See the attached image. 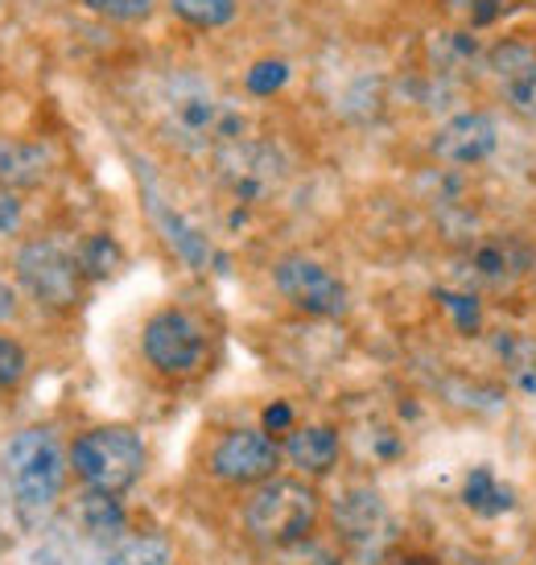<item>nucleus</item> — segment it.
<instances>
[{
  "mask_svg": "<svg viewBox=\"0 0 536 565\" xmlns=\"http://www.w3.org/2000/svg\"><path fill=\"white\" fill-rule=\"evenodd\" d=\"M438 298H442L446 315L454 318L462 334H474V330H479V322H483V306H479V298H471V294H446V289L438 294Z\"/></svg>",
  "mask_w": 536,
  "mask_h": 565,
  "instance_id": "24",
  "label": "nucleus"
},
{
  "mask_svg": "<svg viewBox=\"0 0 536 565\" xmlns=\"http://www.w3.org/2000/svg\"><path fill=\"white\" fill-rule=\"evenodd\" d=\"M285 458L301 475H326L339 462V434L331 425H301L285 438Z\"/></svg>",
  "mask_w": 536,
  "mask_h": 565,
  "instance_id": "15",
  "label": "nucleus"
},
{
  "mask_svg": "<svg viewBox=\"0 0 536 565\" xmlns=\"http://www.w3.org/2000/svg\"><path fill=\"white\" fill-rule=\"evenodd\" d=\"M334 524H339V536L351 541L355 550H372L388 536V508H384L376 491L351 487L334 503Z\"/></svg>",
  "mask_w": 536,
  "mask_h": 565,
  "instance_id": "12",
  "label": "nucleus"
},
{
  "mask_svg": "<svg viewBox=\"0 0 536 565\" xmlns=\"http://www.w3.org/2000/svg\"><path fill=\"white\" fill-rule=\"evenodd\" d=\"M30 372V355L25 347L13 343V339H0V388H17Z\"/></svg>",
  "mask_w": 536,
  "mask_h": 565,
  "instance_id": "25",
  "label": "nucleus"
},
{
  "mask_svg": "<svg viewBox=\"0 0 536 565\" xmlns=\"http://www.w3.org/2000/svg\"><path fill=\"white\" fill-rule=\"evenodd\" d=\"M533 252L524 248L521 239H487L474 248V277L483 285H516L521 277H528L533 268Z\"/></svg>",
  "mask_w": 536,
  "mask_h": 565,
  "instance_id": "14",
  "label": "nucleus"
},
{
  "mask_svg": "<svg viewBox=\"0 0 536 565\" xmlns=\"http://www.w3.org/2000/svg\"><path fill=\"white\" fill-rule=\"evenodd\" d=\"M50 149L33 141H0V186L30 190L50 178Z\"/></svg>",
  "mask_w": 536,
  "mask_h": 565,
  "instance_id": "16",
  "label": "nucleus"
},
{
  "mask_svg": "<svg viewBox=\"0 0 536 565\" xmlns=\"http://www.w3.org/2000/svg\"><path fill=\"white\" fill-rule=\"evenodd\" d=\"M120 265H125V252L111 236H87L79 244V268L87 281H108Z\"/></svg>",
  "mask_w": 536,
  "mask_h": 565,
  "instance_id": "20",
  "label": "nucleus"
},
{
  "mask_svg": "<svg viewBox=\"0 0 536 565\" xmlns=\"http://www.w3.org/2000/svg\"><path fill=\"white\" fill-rule=\"evenodd\" d=\"M66 479V455L54 429H21L4 441V455H0V487H4V500L13 508V516L21 524L37 529L42 520L54 512V503L63 495Z\"/></svg>",
  "mask_w": 536,
  "mask_h": 565,
  "instance_id": "2",
  "label": "nucleus"
},
{
  "mask_svg": "<svg viewBox=\"0 0 536 565\" xmlns=\"http://www.w3.org/2000/svg\"><path fill=\"white\" fill-rule=\"evenodd\" d=\"M170 13L190 30H223L236 17V0H170Z\"/></svg>",
  "mask_w": 536,
  "mask_h": 565,
  "instance_id": "19",
  "label": "nucleus"
},
{
  "mask_svg": "<svg viewBox=\"0 0 536 565\" xmlns=\"http://www.w3.org/2000/svg\"><path fill=\"white\" fill-rule=\"evenodd\" d=\"M500 145V125L487 111H458L433 132V158L446 166H479Z\"/></svg>",
  "mask_w": 536,
  "mask_h": 565,
  "instance_id": "10",
  "label": "nucleus"
},
{
  "mask_svg": "<svg viewBox=\"0 0 536 565\" xmlns=\"http://www.w3.org/2000/svg\"><path fill=\"white\" fill-rule=\"evenodd\" d=\"M293 425V408L289 405H268L265 408V429H289Z\"/></svg>",
  "mask_w": 536,
  "mask_h": 565,
  "instance_id": "27",
  "label": "nucleus"
},
{
  "mask_svg": "<svg viewBox=\"0 0 536 565\" xmlns=\"http://www.w3.org/2000/svg\"><path fill=\"white\" fill-rule=\"evenodd\" d=\"M13 315H17V294H13V285L0 281V322H9Z\"/></svg>",
  "mask_w": 536,
  "mask_h": 565,
  "instance_id": "28",
  "label": "nucleus"
},
{
  "mask_svg": "<svg viewBox=\"0 0 536 565\" xmlns=\"http://www.w3.org/2000/svg\"><path fill=\"white\" fill-rule=\"evenodd\" d=\"M17 223H21V199L9 186H0V236L13 232Z\"/></svg>",
  "mask_w": 536,
  "mask_h": 565,
  "instance_id": "26",
  "label": "nucleus"
},
{
  "mask_svg": "<svg viewBox=\"0 0 536 565\" xmlns=\"http://www.w3.org/2000/svg\"><path fill=\"white\" fill-rule=\"evenodd\" d=\"M141 351L161 376H194L206 363V330L186 310H161L144 327Z\"/></svg>",
  "mask_w": 536,
  "mask_h": 565,
  "instance_id": "6",
  "label": "nucleus"
},
{
  "mask_svg": "<svg viewBox=\"0 0 536 565\" xmlns=\"http://www.w3.org/2000/svg\"><path fill=\"white\" fill-rule=\"evenodd\" d=\"M95 565H170V545L161 536H125L111 550H99Z\"/></svg>",
  "mask_w": 536,
  "mask_h": 565,
  "instance_id": "18",
  "label": "nucleus"
},
{
  "mask_svg": "<svg viewBox=\"0 0 536 565\" xmlns=\"http://www.w3.org/2000/svg\"><path fill=\"white\" fill-rule=\"evenodd\" d=\"M491 71L500 79L507 108L536 120V46L533 42H500L491 50Z\"/></svg>",
  "mask_w": 536,
  "mask_h": 565,
  "instance_id": "11",
  "label": "nucleus"
},
{
  "mask_svg": "<svg viewBox=\"0 0 536 565\" xmlns=\"http://www.w3.org/2000/svg\"><path fill=\"white\" fill-rule=\"evenodd\" d=\"M71 520H75L83 541L95 545V550H111L116 541H125V529H128L120 500L111 491H95V487L87 495H79V503L71 508Z\"/></svg>",
  "mask_w": 536,
  "mask_h": 565,
  "instance_id": "13",
  "label": "nucleus"
},
{
  "mask_svg": "<svg viewBox=\"0 0 536 565\" xmlns=\"http://www.w3.org/2000/svg\"><path fill=\"white\" fill-rule=\"evenodd\" d=\"M248 92L253 95H277L289 83V63H281V58H265V63H256L253 71H248Z\"/></svg>",
  "mask_w": 536,
  "mask_h": 565,
  "instance_id": "23",
  "label": "nucleus"
},
{
  "mask_svg": "<svg viewBox=\"0 0 536 565\" xmlns=\"http://www.w3.org/2000/svg\"><path fill=\"white\" fill-rule=\"evenodd\" d=\"M17 277L50 310H71L83 294L79 256H71L54 239H33L17 252Z\"/></svg>",
  "mask_w": 536,
  "mask_h": 565,
  "instance_id": "5",
  "label": "nucleus"
},
{
  "mask_svg": "<svg viewBox=\"0 0 536 565\" xmlns=\"http://www.w3.org/2000/svg\"><path fill=\"white\" fill-rule=\"evenodd\" d=\"M500 355H504V363H507L512 384H516L521 393L533 396L536 393V343H528V339H504V343H500Z\"/></svg>",
  "mask_w": 536,
  "mask_h": 565,
  "instance_id": "21",
  "label": "nucleus"
},
{
  "mask_svg": "<svg viewBox=\"0 0 536 565\" xmlns=\"http://www.w3.org/2000/svg\"><path fill=\"white\" fill-rule=\"evenodd\" d=\"M400 565H421V562H417V557H409V562H400Z\"/></svg>",
  "mask_w": 536,
  "mask_h": 565,
  "instance_id": "29",
  "label": "nucleus"
},
{
  "mask_svg": "<svg viewBox=\"0 0 536 565\" xmlns=\"http://www.w3.org/2000/svg\"><path fill=\"white\" fill-rule=\"evenodd\" d=\"M71 471L95 491L120 495L141 479L144 471V441L128 425H99L87 429L71 446Z\"/></svg>",
  "mask_w": 536,
  "mask_h": 565,
  "instance_id": "3",
  "label": "nucleus"
},
{
  "mask_svg": "<svg viewBox=\"0 0 536 565\" xmlns=\"http://www.w3.org/2000/svg\"><path fill=\"white\" fill-rule=\"evenodd\" d=\"M215 166H219L223 186L236 194L239 203H265L272 190L285 182V158L265 141H236L215 153Z\"/></svg>",
  "mask_w": 536,
  "mask_h": 565,
  "instance_id": "8",
  "label": "nucleus"
},
{
  "mask_svg": "<svg viewBox=\"0 0 536 565\" xmlns=\"http://www.w3.org/2000/svg\"><path fill=\"white\" fill-rule=\"evenodd\" d=\"M277 462H281V450L260 429H232L211 450V471L227 483H260L277 471Z\"/></svg>",
  "mask_w": 536,
  "mask_h": 565,
  "instance_id": "9",
  "label": "nucleus"
},
{
  "mask_svg": "<svg viewBox=\"0 0 536 565\" xmlns=\"http://www.w3.org/2000/svg\"><path fill=\"white\" fill-rule=\"evenodd\" d=\"M244 524L265 545H301L318 524V495L298 479H268L244 508Z\"/></svg>",
  "mask_w": 536,
  "mask_h": 565,
  "instance_id": "4",
  "label": "nucleus"
},
{
  "mask_svg": "<svg viewBox=\"0 0 536 565\" xmlns=\"http://www.w3.org/2000/svg\"><path fill=\"white\" fill-rule=\"evenodd\" d=\"M462 503L471 508L474 516H504V512H512L516 508V491L507 483H500L495 475L487 471V467H479V471L467 475V483H462Z\"/></svg>",
  "mask_w": 536,
  "mask_h": 565,
  "instance_id": "17",
  "label": "nucleus"
},
{
  "mask_svg": "<svg viewBox=\"0 0 536 565\" xmlns=\"http://www.w3.org/2000/svg\"><path fill=\"white\" fill-rule=\"evenodd\" d=\"M83 9H92L95 17H104V21H144V17L158 9V0H83Z\"/></svg>",
  "mask_w": 536,
  "mask_h": 565,
  "instance_id": "22",
  "label": "nucleus"
},
{
  "mask_svg": "<svg viewBox=\"0 0 536 565\" xmlns=\"http://www.w3.org/2000/svg\"><path fill=\"white\" fill-rule=\"evenodd\" d=\"M158 125L190 153H219L248 137V116L199 75H174L158 92Z\"/></svg>",
  "mask_w": 536,
  "mask_h": 565,
  "instance_id": "1",
  "label": "nucleus"
},
{
  "mask_svg": "<svg viewBox=\"0 0 536 565\" xmlns=\"http://www.w3.org/2000/svg\"><path fill=\"white\" fill-rule=\"evenodd\" d=\"M272 285L293 310L314 318H339L347 315V285L334 277L326 265H318L310 256H285L272 268Z\"/></svg>",
  "mask_w": 536,
  "mask_h": 565,
  "instance_id": "7",
  "label": "nucleus"
}]
</instances>
